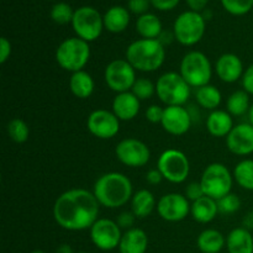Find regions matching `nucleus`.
Returning <instances> with one entry per match:
<instances>
[{"label":"nucleus","instance_id":"obj_7","mask_svg":"<svg viewBox=\"0 0 253 253\" xmlns=\"http://www.w3.org/2000/svg\"><path fill=\"white\" fill-rule=\"evenodd\" d=\"M234 180V174L226 166L215 162L205 168L199 182L205 195L217 202L222 197L231 193Z\"/></svg>","mask_w":253,"mask_h":253},{"label":"nucleus","instance_id":"obj_18","mask_svg":"<svg viewBox=\"0 0 253 253\" xmlns=\"http://www.w3.org/2000/svg\"><path fill=\"white\" fill-rule=\"evenodd\" d=\"M215 72L224 83H235L244 76V63L235 53H224L215 63Z\"/></svg>","mask_w":253,"mask_h":253},{"label":"nucleus","instance_id":"obj_29","mask_svg":"<svg viewBox=\"0 0 253 253\" xmlns=\"http://www.w3.org/2000/svg\"><path fill=\"white\" fill-rule=\"evenodd\" d=\"M195 99L200 108L205 109V110L214 111L217 110L222 100L221 91L216 88L215 85L208 84V85L198 88L195 91Z\"/></svg>","mask_w":253,"mask_h":253},{"label":"nucleus","instance_id":"obj_3","mask_svg":"<svg viewBox=\"0 0 253 253\" xmlns=\"http://www.w3.org/2000/svg\"><path fill=\"white\" fill-rule=\"evenodd\" d=\"M125 59L138 72L158 71L166 61V47L158 40H136L126 48Z\"/></svg>","mask_w":253,"mask_h":253},{"label":"nucleus","instance_id":"obj_32","mask_svg":"<svg viewBox=\"0 0 253 253\" xmlns=\"http://www.w3.org/2000/svg\"><path fill=\"white\" fill-rule=\"evenodd\" d=\"M9 137L16 143H24L30 137V127L22 119H12L6 126Z\"/></svg>","mask_w":253,"mask_h":253},{"label":"nucleus","instance_id":"obj_49","mask_svg":"<svg viewBox=\"0 0 253 253\" xmlns=\"http://www.w3.org/2000/svg\"><path fill=\"white\" fill-rule=\"evenodd\" d=\"M247 116H249V123L251 124V125L253 126V103L251 104V108H250L249 114H247Z\"/></svg>","mask_w":253,"mask_h":253},{"label":"nucleus","instance_id":"obj_22","mask_svg":"<svg viewBox=\"0 0 253 253\" xmlns=\"http://www.w3.org/2000/svg\"><path fill=\"white\" fill-rule=\"evenodd\" d=\"M219 214L217 202L212 198L203 197L192 203L190 215L199 224H209Z\"/></svg>","mask_w":253,"mask_h":253},{"label":"nucleus","instance_id":"obj_23","mask_svg":"<svg viewBox=\"0 0 253 253\" xmlns=\"http://www.w3.org/2000/svg\"><path fill=\"white\" fill-rule=\"evenodd\" d=\"M104 29L111 34H120L127 29L130 24V14L124 6H111L104 14Z\"/></svg>","mask_w":253,"mask_h":253},{"label":"nucleus","instance_id":"obj_5","mask_svg":"<svg viewBox=\"0 0 253 253\" xmlns=\"http://www.w3.org/2000/svg\"><path fill=\"white\" fill-rule=\"evenodd\" d=\"M190 88L177 72H166L156 82V94L166 106H184L189 100Z\"/></svg>","mask_w":253,"mask_h":253},{"label":"nucleus","instance_id":"obj_36","mask_svg":"<svg viewBox=\"0 0 253 253\" xmlns=\"http://www.w3.org/2000/svg\"><path fill=\"white\" fill-rule=\"evenodd\" d=\"M241 199L237 194L235 193H230V194L225 195L221 199L217 200V208H219L220 214L224 215H231L235 214L240 210L241 208Z\"/></svg>","mask_w":253,"mask_h":253},{"label":"nucleus","instance_id":"obj_26","mask_svg":"<svg viewBox=\"0 0 253 253\" xmlns=\"http://www.w3.org/2000/svg\"><path fill=\"white\" fill-rule=\"evenodd\" d=\"M69 89L76 98L88 99L94 93L95 83H94L93 77L83 69V71L72 73L69 78Z\"/></svg>","mask_w":253,"mask_h":253},{"label":"nucleus","instance_id":"obj_50","mask_svg":"<svg viewBox=\"0 0 253 253\" xmlns=\"http://www.w3.org/2000/svg\"><path fill=\"white\" fill-rule=\"evenodd\" d=\"M31 253H44V252L41 251V250H36V251H34V252H31Z\"/></svg>","mask_w":253,"mask_h":253},{"label":"nucleus","instance_id":"obj_13","mask_svg":"<svg viewBox=\"0 0 253 253\" xmlns=\"http://www.w3.org/2000/svg\"><path fill=\"white\" fill-rule=\"evenodd\" d=\"M89 232L94 246L101 251H111L119 247L123 237V232L118 222L106 217H99Z\"/></svg>","mask_w":253,"mask_h":253},{"label":"nucleus","instance_id":"obj_4","mask_svg":"<svg viewBox=\"0 0 253 253\" xmlns=\"http://www.w3.org/2000/svg\"><path fill=\"white\" fill-rule=\"evenodd\" d=\"M90 46L89 42L79 37H68L59 43L56 49V61L64 71L74 72L83 71L90 59Z\"/></svg>","mask_w":253,"mask_h":253},{"label":"nucleus","instance_id":"obj_6","mask_svg":"<svg viewBox=\"0 0 253 253\" xmlns=\"http://www.w3.org/2000/svg\"><path fill=\"white\" fill-rule=\"evenodd\" d=\"M180 76L192 88H202L210 84L212 67L207 54L200 51H190L180 61Z\"/></svg>","mask_w":253,"mask_h":253},{"label":"nucleus","instance_id":"obj_41","mask_svg":"<svg viewBox=\"0 0 253 253\" xmlns=\"http://www.w3.org/2000/svg\"><path fill=\"white\" fill-rule=\"evenodd\" d=\"M242 88L250 95H253V63L250 64L244 72V76L241 78Z\"/></svg>","mask_w":253,"mask_h":253},{"label":"nucleus","instance_id":"obj_20","mask_svg":"<svg viewBox=\"0 0 253 253\" xmlns=\"http://www.w3.org/2000/svg\"><path fill=\"white\" fill-rule=\"evenodd\" d=\"M148 249V236L142 229L132 227L126 230L121 237L120 253H146Z\"/></svg>","mask_w":253,"mask_h":253},{"label":"nucleus","instance_id":"obj_10","mask_svg":"<svg viewBox=\"0 0 253 253\" xmlns=\"http://www.w3.org/2000/svg\"><path fill=\"white\" fill-rule=\"evenodd\" d=\"M72 27L77 37L86 42H93L100 37L104 30V17L91 6H81L74 10Z\"/></svg>","mask_w":253,"mask_h":253},{"label":"nucleus","instance_id":"obj_44","mask_svg":"<svg viewBox=\"0 0 253 253\" xmlns=\"http://www.w3.org/2000/svg\"><path fill=\"white\" fill-rule=\"evenodd\" d=\"M162 180H163V177L157 168H156V169H150L147 172V174H146V182L151 185L160 184Z\"/></svg>","mask_w":253,"mask_h":253},{"label":"nucleus","instance_id":"obj_25","mask_svg":"<svg viewBox=\"0 0 253 253\" xmlns=\"http://www.w3.org/2000/svg\"><path fill=\"white\" fill-rule=\"evenodd\" d=\"M157 208V202L152 192L148 189H140L132 195L131 199V211L137 219H145L152 214Z\"/></svg>","mask_w":253,"mask_h":253},{"label":"nucleus","instance_id":"obj_31","mask_svg":"<svg viewBox=\"0 0 253 253\" xmlns=\"http://www.w3.org/2000/svg\"><path fill=\"white\" fill-rule=\"evenodd\" d=\"M234 179L242 189L253 192V160L246 158L235 166Z\"/></svg>","mask_w":253,"mask_h":253},{"label":"nucleus","instance_id":"obj_17","mask_svg":"<svg viewBox=\"0 0 253 253\" xmlns=\"http://www.w3.org/2000/svg\"><path fill=\"white\" fill-rule=\"evenodd\" d=\"M226 146L236 156H249L253 153V126L250 123L235 125L226 137Z\"/></svg>","mask_w":253,"mask_h":253},{"label":"nucleus","instance_id":"obj_45","mask_svg":"<svg viewBox=\"0 0 253 253\" xmlns=\"http://www.w3.org/2000/svg\"><path fill=\"white\" fill-rule=\"evenodd\" d=\"M188 4V6L190 7L192 11H197L200 12L202 10L205 9V6L208 5V1L209 0H185Z\"/></svg>","mask_w":253,"mask_h":253},{"label":"nucleus","instance_id":"obj_39","mask_svg":"<svg viewBox=\"0 0 253 253\" xmlns=\"http://www.w3.org/2000/svg\"><path fill=\"white\" fill-rule=\"evenodd\" d=\"M137 217L135 216L132 211H123L119 214V216L116 217L115 221L118 222V225L120 226L121 230H130L132 229L133 225H135V221Z\"/></svg>","mask_w":253,"mask_h":253},{"label":"nucleus","instance_id":"obj_46","mask_svg":"<svg viewBox=\"0 0 253 253\" xmlns=\"http://www.w3.org/2000/svg\"><path fill=\"white\" fill-rule=\"evenodd\" d=\"M157 40L166 47L167 44H170L175 40L174 32H173V30L172 31H166V30H163L162 34L160 35V37Z\"/></svg>","mask_w":253,"mask_h":253},{"label":"nucleus","instance_id":"obj_2","mask_svg":"<svg viewBox=\"0 0 253 253\" xmlns=\"http://www.w3.org/2000/svg\"><path fill=\"white\" fill-rule=\"evenodd\" d=\"M93 193L100 207L118 209L131 202L133 188L131 180L125 174L109 172L96 179Z\"/></svg>","mask_w":253,"mask_h":253},{"label":"nucleus","instance_id":"obj_43","mask_svg":"<svg viewBox=\"0 0 253 253\" xmlns=\"http://www.w3.org/2000/svg\"><path fill=\"white\" fill-rule=\"evenodd\" d=\"M11 56V43L6 37L0 39V63L4 64Z\"/></svg>","mask_w":253,"mask_h":253},{"label":"nucleus","instance_id":"obj_12","mask_svg":"<svg viewBox=\"0 0 253 253\" xmlns=\"http://www.w3.org/2000/svg\"><path fill=\"white\" fill-rule=\"evenodd\" d=\"M119 162L131 168L145 167L151 158V151L143 141L135 137L121 140L115 147Z\"/></svg>","mask_w":253,"mask_h":253},{"label":"nucleus","instance_id":"obj_16","mask_svg":"<svg viewBox=\"0 0 253 253\" xmlns=\"http://www.w3.org/2000/svg\"><path fill=\"white\" fill-rule=\"evenodd\" d=\"M193 118L184 106H166L161 121L163 130L173 136H182L190 130Z\"/></svg>","mask_w":253,"mask_h":253},{"label":"nucleus","instance_id":"obj_19","mask_svg":"<svg viewBox=\"0 0 253 253\" xmlns=\"http://www.w3.org/2000/svg\"><path fill=\"white\" fill-rule=\"evenodd\" d=\"M141 101L132 91L116 94L113 100V113L120 121H131L138 115Z\"/></svg>","mask_w":253,"mask_h":253},{"label":"nucleus","instance_id":"obj_11","mask_svg":"<svg viewBox=\"0 0 253 253\" xmlns=\"http://www.w3.org/2000/svg\"><path fill=\"white\" fill-rule=\"evenodd\" d=\"M104 79L109 88L116 94L131 91L136 79V69L127 59H114L104 71Z\"/></svg>","mask_w":253,"mask_h":253},{"label":"nucleus","instance_id":"obj_14","mask_svg":"<svg viewBox=\"0 0 253 253\" xmlns=\"http://www.w3.org/2000/svg\"><path fill=\"white\" fill-rule=\"evenodd\" d=\"M86 127L95 137L100 140H110L120 131V120L113 111L98 109L89 114L86 119Z\"/></svg>","mask_w":253,"mask_h":253},{"label":"nucleus","instance_id":"obj_15","mask_svg":"<svg viewBox=\"0 0 253 253\" xmlns=\"http://www.w3.org/2000/svg\"><path fill=\"white\" fill-rule=\"evenodd\" d=\"M190 204L184 194L168 193L160 198L157 202V212L165 221L179 222L190 214Z\"/></svg>","mask_w":253,"mask_h":253},{"label":"nucleus","instance_id":"obj_47","mask_svg":"<svg viewBox=\"0 0 253 253\" xmlns=\"http://www.w3.org/2000/svg\"><path fill=\"white\" fill-rule=\"evenodd\" d=\"M242 227L247 229L249 231L253 230V210L247 212L244 216V219H242Z\"/></svg>","mask_w":253,"mask_h":253},{"label":"nucleus","instance_id":"obj_42","mask_svg":"<svg viewBox=\"0 0 253 253\" xmlns=\"http://www.w3.org/2000/svg\"><path fill=\"white\" fill-rule=\"evenodd\" d=\"M151 5L155 9L160 10V11H168V10H173L180 0H150Z\"/></svg>","mask_w":253,"mask_h":253},{"label":"nucleus","instance_id":"obj_9","mask_svg":"<svg viewBox=\"0 0 253 253\" xmlns=\"http://www.w3.org/2000/svg\"><path fill=\"white\" fill-rule=\"evenodd\" d=\"M157 169L162 174L163 179L173 184L185 182L190 173V162L184 152L175 148L163 151L157 161Z\"/></svg>","mask_w":253,"mask_h":253},{"label":"nucleus","instance_id":"obj_30","mask_svg":"<svg viewBox=\"0 0 253 253\" xmlns=\"http://www.w3.org/2000/svg\"><path fill=\"white\" fill-rule=\"evenodd\" d=\"M251 108V101H250V94L242 89L236 90L227 98L226 101V111L231 116H244L249 114Z\"/></svg>","mask_w":253,"mask_h":253},{"label":"nucleus","instance_id":"obj_34","mask_svg":"<svg viewBox=\"0 0 253 253\" xmlns=\"http://www.w3.org/2000/svg\"><path fill=\"white\" fill-rule=\"evenodd\" d=\"M131 91L140 101L148 100L156 94V84H153L152 81H150L148 78L141 77V78L136 79Z\"/></svg>","mask_w":253,"mask_h":253},{"label":"nucleus","instance_id":"obj_21","mask_svg":"<svg viewBox=\"0 0 253 253\" xmlns=\"http://www.w3.org/2000/svg\"><path fill=\"white\" fill-rule=\"evenodd\" d=\"M232 116L226 110H214L207 119V128L214 137H227L234 128Z\"/></svg>","mask_w":253,"mask_h":253},{"label":"nucleus","instance_id":"obj_27","mask_svg":"<svg viewBox=\"0 0 253 253\" xmlns=\"http://www.w3.org/2000/svg\"><path fill=\"white\" fill-rule=\"evenodd\" d=\"M136 31L142 39L157 40L163 31L162 21L155 14H143L136 20Z\"/></svg>","mask_w":253,"mask_h":253},{"label":"nucleus","instance_id":"obj_35","mask_svg":"<svg viewBox=\"0 0 253 253\" xmlns=\"http://www.w3.org/2000/svg\"><path fill=\"white\" fill-rule=\"evenodd\" d=\"M224 9L235 16L249 14L253 7V0H221Z\"/></svg>","mask_w":253,"mask_h":253},{"label":"nucleus","instance_id":"obj_38","mask_svg":"<svg viewBox=\"0 0 253 253\" xmlns=\"http://www.w3.org/2000/svg\"><path fill=\"white\" fill-rule=\"evenodd\" d=\"M163 114H165V108L157 105V104H152V105L146 109L145 116L151 124H161L163 119Z\"/></svg>","mask_w":253,"mask_h":253},{"label":"nucleus","instance_id":"obj_51","mask_svg":"<svg viewBox=\"0 0 253 253\" xmlns=\"http://www.w3.org/2000/svg\"><path fill=\"white\" fill-rule=\"evenodd\" d=\"M78 253H88V252H78Z\"/></svg>","mask_w":253,"mask_h":253},{"label":"nucleus","instance_id":"obj_24","mask_svg":"<svg viewBox=\"0 0 253 253\" xmlns=\"http://www.w3.org/2000/svg\"><path fill=\"white\" fill-rule=\"evenodd\" d=\"M229 253H253V235L245 227L231 230L226 239Z\"/></svg>","mask_w":253,"mask_h":253},{"label":"nucleus","instance_id":"obj_33","mask_svg":"<svg viewBox=\"0 0 253 253\" xmlns=\"http://www.w3.org/2000/svg\"><path fill=\"white\" fill-rule=\"evenodd\" d=\"M51 19L53 20L56 24L58 25H67L73 20L74 16V10L72 9V6L67 2H57L52 6L51 9Z\"/></svg>","mask_w":253,"mask_h":253},{"label":"nucleus","instance_id":"obj_8","mask_svg":"<svg viewBox=\"0 0 253 253\" xmlns=\"http://www.w3.org/2000/svg\"><path fill=\"white\" fill-rule=\"evenodd\" d=\"M207 20L203 14L197 11H184L175 19L173 24V32L175 40L183 46H194L202 41L205 34Z\"/></svg>","mask_w":253,"mask_h":253},{"label":"nucleus","instance_id":"obj_1","mask_svg":"<svg viewBox=\"0 0 253 253\" xmlns=\"http://www.w3.org/2000/svg\"><path fill=\"white\" fill-rule=\"evenodd\" d=\"M54 221L68 231L90 230L99 219L100 204L93 192L83 188L66 190L53 204Z\"/></svg>","mask_w":253,"mask_h":253},{"label":"nucleus","instance_id":"obj_37","mask_svg":"<svg viewBox=\"0 0 253 253\" xmlns=\"http://www.w3.org/2000/svg\"><path fill=\"white\" fill-rule=\"evenodd\" d=\"M184 195L187 197V199L189 200V202L193 203L195 202V200L200 199V198L205 197V193L204 190H203L200 182H192L187 185V188H185Z\"/></svg>","mask_w":253,"mask_h":253},{"label":"nucleus","instance_id":"obj_48","mask_svg":"<svg viewBox=\"0 0 253 253\" xmlns=\"http://www.w3.org/2000/svg\"><path fill=\"white\" fill-rule=\"evenodd\" d=\"M56 253H74V252H73V250H72V247L69 246V245L63 244V245H61L58 249H57Z\"/></svg>","mask_w":253,"mask_h":253},{"label":"nucleus","instance_id":"obj_28","mask_svg":"<svg viewBox=\"0 0 253 253\" xmlns=\"http://www.w3.org/2000/svg\"><path fill=\"white\" fill-rule=\"evenodd\" d=\"M198 249L203 253H219L226 245V239L215 229H207L197 239Z\"/></svg>","mask_w":253,"mask_h":253},{"label":"nucleus","instance_id":"obj_40","mask_svg":"<svg viewBox=\"0 0 253 253\" xmlns=\"http://www.w3.org/2000/svg\"><path fill=\"white\" fill-rule=\"evenodd\" d=\"M150 5V0H128L127 7L132 14L141 16V15L143 14H147Z\"/></svg>","mask_w":253,"mask_h":253}]
</instances>
